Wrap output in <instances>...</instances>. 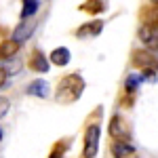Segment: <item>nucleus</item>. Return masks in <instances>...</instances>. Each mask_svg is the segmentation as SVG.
Masks as SVG:
<instances>
[{"label":"nucleus","mask_w":158,"mask_h":158,"mask_svg":"<svg viewBox=\"0 0 158 158\" xmlns=\"http://www.w3.org/2000/svg\"><path fill=\"white\" fill-rule=\"evenodd\" d=\"M82 91H85V78L80 74L63 76L61 82L57 85V89H55V101L63 103V106H70V103L80 99Z\"/></svg>","instance_id":"f257e3e1"},{"label":"nucleus","mask_w":158,"mask_h":158,"mask_svg":"<svg viewBox=\"0 0 158 158\" xmlns=\"http://www.w3.org/2000/svg\"><path fill=\"white\" fill-rule=\"evenodd\" d=\"M99 137H101V127L99 124H89L85 131V150L82 156L85 158H95L99 150Z\"/></svg>","instance_id":"f03ea898"},{"label":"nucleus","mask_w":158,"mask_h":158,"mask_svg":"<svg viewBox=\"0 0 158 158\" xmlns=\"http://www.w3.org/2000/svg\"><path fill=\"white\" fill-rule=\"evenodd\" d=\"M110 135L114 139H120V141H129L131 139V131H129V124L124 122V118L114 116L110 120Z\"/></svg>","instance_id":"7ed1b4c3"},{"label":"nucleus","mask_w":158,"mask_h":158,"mask_svg":"<svg viewBox=\"0 0 158 158\" xmlns=\"http://www.w3.org/2000/svg\"><path fill=\"white\" fill-rule=\"evenodd\" d=\"M131 63H133L135 68H139V70H146V68H156V55H152L150 51H133V55H131Z\"/></svg>","instance_id":"20e7f679"},{"label":"nucleus","mask_w":158,"mask_h":158,"mask_svg":"<svg viewBox=\"0 0 158 158\" xmlns=\"http://www.w3.org/2000/svg\"><path fill=\"white\" fill-rule=\"evenodd\" d=\"M112 156L114 158H139L137 156V152H135V148L129 143V141H120V139H116L114 143H112Z\"/></svg>","instance_id":"39448f33"},{"label":"nucleus","mask_w":158,"mask_h":158,"mask_svg":"<svg viewBox=\"0 0 158 158\" xmlns=\"http://www.w3.org/2000/svg\"><path fill=\"white\" fill-rule=\"evenodd\" d=\"M34 72L38 74H44V72H49V68H51V63L47 61V57L42 55V51H32V55H30V63H27Z\"/></svg>","instance_id":"423d86ee"},{"label":"nucleus","mask_w":158,"mask_h":158,"mask_svg":"<svg viewBox=\"0 0 158 158\" xmlns=\"http://www.w3.org/2000/svg\"><path fill=\"white\" fill-rule=\"evenodd\" d=\"M139 40L143 42V44H148L150 49H154V53H156V25H141L139 27Z\"/></svg>","instance_id":"0eeeda50"},{"label":"nucleus","mask_w":158,"mask_h":158,"mask_svg":"<svg viewBox=\"0 0 158 158\" xmlns=\"http://www.w3.org/2000/svg\"><path fill=\"white\" fill-rule=\"evenodd\" d=\"M101 27H103V21H89V23L80 25V27L76 30V36H78V38H91V36H97L99 32H101Z\"/></svg>","instance_id":"6e6552de"},{"label":"nucleus","mask_w":158,"mask_h":158,"mask_svg":"<svg viewBox=\"0 0 158 158\" xmlns=\"http://www.w3.org/2000/svg\"><path fill=\"white\" fill-rule=\"evenodd\" d=\"M34 30H36V25L32 23V21H21L19 27L13 32V40H17V42H25L27 38L34 34Z\"/></svg>","instance_id":"1a4fd4ad"},{"label":"nucleus","mask_w":158,"mask_h":158,"mask_svg":"<svg viewBox=\"0 0 158 158\" xmlns=\"http://www.w3.org/2000/svg\"><path fill=\"white\" fill-rule=\"evenodd\" d=\"M19 49H21V42H17V40H2L0 42V61L11 59Z\"/></svg>","instance_id":"9d476101"},{"label":"nucleus","mask_w":158,"mask_h":158,"mask_svg":"<svg viewBox=\"0 0 158 158\" xmlns=\"http://www.w3.org/2000/svg\"><path fill=\"white\" fill-rule=\"evenodd\" d=\"M27 95H32V97H47L49 95V82L47 80H34L32 85L27 86Z\"/></svg>","instance_id":"9b49d317"},{"label":"nucleus","mask_w":158,"mask_h":158,"mask_svg":"<svg viewBox=\"0 0 158 158\" xmlns=\"http://www.w3.org/2000/svg\"><path fill=\"white\" fill-rule=\"evenodd\" d=\"M139 19H141V23H146V25H156L158 23L156 4H154V6H141V11H139Z\"/></svg>","instance_id":"f8f14e48"},{"label":"nucleus","mask_w":158,"mask_h":158,"mask_svg":"<svg viewBox=\"0 0 158 158\" xmlns=\"http://www.w3.org/2000/svg\"><path fill=\"white\" fill-rule=\"evenodd\" d=\"M72 59V55H70V51L65 49V47H59V49H55L53 53H51V61L55 63V65H65L68 61Z\"/></svg>","instance_id":"ddd939ff"},{"label":"nucleus","mask_w":158,"mask_h":158,"mask_svg":"<svg viewBox=\"0 0 158 158\" xmlns=\"http://www.w3.org/2000/svg\"><path fill=\"white\" fill-rule=\"evenodd\" d=\"M80 11L89 13V15H97V13L103 11V2L101 0H86V2L80 4Z\"/></svg>","instance_id":"4468645a"},{"label":"nucleus","mask_w":158,"mask_h":158,"mask_svg":"<svg viewBox=\"0 0 158 158\" xmlns=\"http://www.w3.org/2000/svg\"><path fill=\"white\" fill-rule=\"evenodd\" d=\"M68 143H72V139H61V141H57V143L53 146V150H51L49 158H63L65 150H68Z\"/></svg>","instance_id":"2eb2a0df"},{"label":"nucleus","mask_w":158,"mask_h":158,"mask_svg":"<svg viewBox=\"0 0 158 158\" xmlns=\"http://www.w3.org/2000/svg\"><path fill=\"white\" fill-rule=\"evenodd\" d=\"M36 11H38V0H23V9H21V17L23 19L36 15Z\"/></svg>","instance_id":"dca6fc26"},{"label":"nucleus","mask_w":158,"mask_h":158,"mask_svg":"<svg viewBox=\"0 0 158 158\" xmlns=\"http://www.w3.org/2000/svg\"><path fill=\"white\" fill-rule=\"evenodd\" d=\"M9 106H11V103H9V99H6V97H0V118L9 112Z\"/></svg>","instance_id":"f3484780"},{"label":"nucleus","mask_w":158,"mask_h":158,"mask_svg":"<svg viewBox=\"0 0 158 158\" xmlns=\"http://www.w3.org/2000/svg\"><path fill=\"white\" fill-rule=\"evenodd\" d=\"M6 76H9V74H6V70H4V68H0V86L6 82Z\"/></svg>","instance_id":"a211bd4d"},{"label":"nucleus","mask_w":158,"mask_h":158,"mask_svg":"<svg viewBox=\"0 0 158 158\" xmlns=\"http://www.w3.org/2000/svg\"><path fill=\"white\" fill-rule=\"evenodd\" d=\"M0 36H6V27H0Z\"/></svg>","instance_id":"6ab92c4d"},{"label":"nucleus","mask_w":158,"mask_h":158,"mask_svg":"<svg viewBox=\"0 0 158 158\" xmlns=\"http://www.w3.org/2000/svg\"><path fill=\"white\" fill-rule=\"evenodd\" d=\"M0 139H2V129H0Z\"/></svg>","instance_id":"aec40b11"},{"label":"nucleus","mask_w":158,"mask_h":158,"mask_svg":"<svg viewBox=\"0 0 158 158\" xmlns=\"http://www.w3.org/2000/svg\"><path fill=\"white\" fill-rule=\"evenodd\" d=\"M152 2H154V4H156V0H152Z\"/></svg>","instance_id":"412c9836"}]
</instances>
